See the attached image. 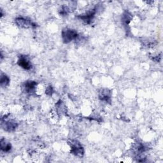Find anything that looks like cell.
Wrapping results in <instances>:
<instances>
[{"label": "cell", "instance_id": "cell-1", "mask_svg": "<svg viewBox=\"0 0 163 163\" xmlns=\"http://www.w3.org/2000/svg\"><path fill=\"white\" fill-rule=\"evenodd\" d=\"M68 143L71 147V154L79 157H83L84 154V150L80 142L77 140H70Z\"/></svg>", "mask_w": 163, "mask_h": 163}, {"label": "cell", "instance_id": "cell-2", "mask_svg": "<svg viewBox=\"0 0 163 163\" xmlns=\"http://www.w3.org/2000/svg\"><path fill=\"white\" fill-rule=\"evenodd\" d=\"M78 36V33L73 29H66L62 32L63 40L65 43H68L74 40H76Z\"/></svg>", "mask_w": 163, "mask_h": 163}, {"label": "cell", "instance_id": "cell-3", "mask_svg": "<svg viewBox=\"0 0 163 163\" xmlns=\"http://www.w3.org/2000/svg\"><path fill=\"white\" fill-rule=\"evenodd\" d=\"M16 24L21 27L24 28H28L31 27H36V24L33 23L31 21L27 20L26 19H24L23 17H18L16 19Z\"/></svg>", "mask_w": 163, "mask_h": 163}, {"label": "cell", "instance_id": "cell-4", "mask_svg": "<svg viewBox=\"0 0 163 163\" xmlns=\"http://www.w3.org/2000/svg\"><path fill=\"white\" fill-rule=\"evenodd\" d=\"M17 64L19 66L26 70H31L32 68L31 63L29 62V59L25 55H21L19 57Z\"/></svg>", "mask_w": 163, "mask_h": 163}, {"label": "cell", "instance_id": "cell-5", "mask_svg": "<svg viewBox=\"0 0 163 163\" xmlns=\"http://www.w3.org/2000/svg\"><path fill=\"white\" fill-rule=\"evenodd\" d=\"M17 126L18 124H17V122L12 120H8L6 121L3 120L2 122V126L3 129L8 132H12L15 131L17 128Z\"/></svg>", "mask_w": 163, "mask_h": 163}, {"label": "cell", "instance_id": "cell-6", "mask_svg": "<svg viewBox=\"0 0 163 163\" xmlns=\"http://www.w3.org/2000/svg\"><path fill=\"white\" fill-rule=\"evenodd\" d=\"M96 9H93L92 10L88 12L85 15H83V16H80L79 17L80 19H82L84 22H85L86 24H90L91 21L93 19L95 14H96Z\"/></svg>", "mask_w": 163, "mask_h": 163}, {"label": "cell", "instance_id": "cell-7", "mask_svg": "<svg viewBox=\"0 0 163 163\" xmlns=\"http://www.w3.org/2000/svg\"><path fill=\"white\" fill-rule=\"evenodd\" d=\"M37 84L35 81H27L24 85L25 91L27 93H31L35 91Z\"/></svg>", "mask_w": 163, "mask_h": 163}, {"label": "cell", "instance_id": "cell-8", "mask_svg": "<svg viewBox=\"0 0 163 163\" xmlns=\"http://www.w3.org/2000/svg\"><path fill=\"white\" fill-rule=\"evenodd\" d=\"M99 98L101 101H104L107 103L110 102V93L107 89L102 90L99 93Z\"/></svg>", "mask_w": 163, "mask_h": 163}, {"label": "cell", "instance_id": "cell-9", "mask_svg": "<svg viewBox=\"0 0 163 163\" xmlns=\"http://www.w3.org/2000/svg\"><path fill=\"white\" fill-rule=\"evenodd\" d=\"M1 145V149L5 152H8L12 149V145L10 143H7L5 139L2 138L0 141Z\"/></svg>", "mask_w": 163, "mask_h": 163}, {"label": "cell", "instance_id": "cell-10", "mask_svg": "<svg viewBox=\"0 0 163 163\" xmlns=\"http://www.w3.org/2000/svg\"><path fill=\"white\" fill-rule=\"evenodd\" d=\"M10 83V79L5 74L2 73L1 75V79H0V84L3 87H7Z\"/></svg>", "mask_w": 163, "mask_h": 163}, {"label": "cell", "instance_id": "cell-11", "mask_svg": "<svg viewBox=\"0 0 163 163\" xmlns=\"http://www.w3.org/2000/svg\"><path fill=\"white\" fill-rule=\"evenodd\" d=\"M131 19H132V17H131V14L128 12H125L123 17H122V22H124V24L125 25L127 26V25L129 24Z\"/></svg>", "mask_w": 163, "mask_h": 163}, {"label": "cell", "instance_id": "cell-12", "mask_svg": "<svg viewBox=\"0 0 163 163\" xmlns=\"http://www.w3.org/2000/svg\"><path fill=\"white\" fill-rule=\"evenodd\" d=\"M68 12H69L68 8L66 6H63L61 8V10H60V14L62 15V16H66V15L68 14Z\"/></svg>", "mask_w": 163, "mask_h": 163}, {"label": "cell", "instance_id": "cell-13", "mask_svg": "<svg viewBox=\"0 0 163 163\" xmlns=\"http://www.w3.org/2000/svg\"><path fill=\"white\" fill-rule=\"evenodd\" d=\"M53 93H54V91H53V88H52V86H49V87H48L47 88L46 93L47 95L51 96Z\"/></svg>", "mask_w": 163, "mask_h": 163}]
</instances>
